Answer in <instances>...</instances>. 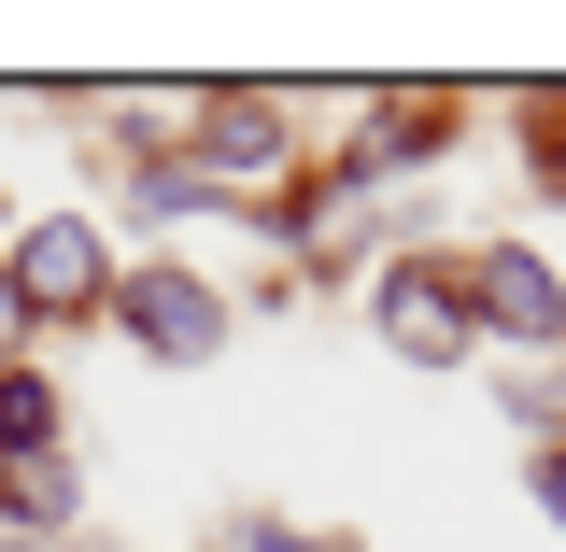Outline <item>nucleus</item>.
Returning a JSON list of instances; mask_svg holds the SVG:
<instances>
[{
	"label": "nucleus",
	"mask_w": 566,
	"mask_h": 552,
	"mask_svg": "<svg viewBox=\"0 0 566 552\" xmlns=\"http://www.w3.org/2000/svg\"><path fill=\"white\" fill-rule=\"evenodd\" d=\"M368 341L397 354V368H468V354H482L468 256H424V241H397V256L368 270Z\"/></svg>",
	"instance_id": "nucleus-3"
},
{
	"label": "nucleus",
	"mask_w": 566,
	"mask_h": 552,
	"mask_svg": "<svg viewBox=\"0 0 566 552\" xmlns=\"http://www.w3.org/2000/svg\"><path fill=\"white\" fill-rule=\"evenodd\" d=\"M0 283H14V312H29L43 341H71V326H99V312H114L128 256H114V227H99V212H14V227H0Z\"/></svg>",
	"instance_id": "nucleus-2"
},
{
	"label": "nucleus",
	"mask_w": 566,
	"mask_h": 552,
	"mask_svg": "<svg viewBox=\"0 0 566 552\" xmlns=\"http://www.w3.org/2000/svg\"><path fill=\"white\" fill-rule=\"evenodd\" d=\"M468 298H482V341L566 354V270L538 256V241H482V256H468Z\"/></svg>",
	"instance_id": "nucleus-5"
},
{
	"label": "nucleus",
	"mask_w": 566,
	"mask_h": 552,
	"mask_svg": "<svg viewBox=\"0 0 566 552\" xmlns=\"http://www.w3.org/2000/svg\"><path fill=\"white\" fill-rule=\"evenodd\" d=\"M453 142H468V100H453V85H424V100H382V114H354V170H368V185H397V170H424V156H453Z\"/></svg>",
	"instance_id": "nucleus-6"
},
{
	"label": "nucleus",
	"mask_w": 566,
	"mask_h": 552,
	"mask_svg": "<svg viewBox=\"0 0 566 552\" xmlns=\"http://www.w3.org/2000/svg\"><path fill=\"white\" fill-rule=\"evenodd\" d=\"M170 156H185V170H199L212 199H283V185H297V170H312V114H297V100H283V85H199V100H185V142H170Z\"/></svg>",
	"instance_id": "nucleus-1"
},
{
	"label": "nucleus",
	"mask_w": 566,
	"mask_h": 552,
	"mask_svg": "<svg viewBox=\"0 0 566 552\" xmlns=\"http://www.w3.org/2000/svg\"><path fill=\"white\" fill-rule=\"evenodd\" d=\"M128 212L156 227V241H170V227H241V199H212L185 156H142V170H128Z\"/></svg>",
	"instance_id": "nucleus-9"
},
{
	"label": "nucleus",
	"mask_w": 566,
	"mask_h": 552,
	"mask_svg": "<svg viewBox=\"0 0 566 552\" xmlns=\"http://www.w3.org/2000/svg\"><path fill=\"white\" fill-rule=\"evenodd\" d=\"M71 524H85V468L71 454L0 468V552H71Z\"/></svg>",
	"instance_id": "nucleus-7"
},
{
	"label": "nucleus",
	"mask_w": 566,
	"mask_h": 552,
	"mask_svg": "<svg viewBox=\"0 0 566 552\" xmlns=\"http://www.w3.org/2000/svg\"><path fill=\"white\" fill-rule=\"evenodd\" d=\"M524 510L566 539V439H538V454H524Z\"/></svg>",
	"instance_id": "nucleus-10"
},
{
	"label": "nucleus",
	"mask_w": 566,
	"mask_h": 552,
	"mask_svg": "<svg viewBox=\"0 0 566 552\" xmlns=\"http://www.w3.org/2000/svg\"><path fill=\"white\" fill-rule=\"evenodd\" d=\"M114 341L142 354V368H212V354L241 341V298L212 270H185V256H142L128 283H114V312H99Z\"/></svg>",
	"instance_id": "nucleus-4"
},
{
	"label": "nucleus",
	"mask_w": 566,
	"mask_h": 552,
	"mask_svg": "<svg viewBox=\"0 0 566 552\" xmlns=\"http://www.w3.org/2000/svg\"><path fill=\"white\" fill-rule=\"evenodd\" d=\"M227 552H354V539H326V524H270V510H255V524H241Z\"/></svg>",
	"instance_id": "nucleus-11"
},
{
	"label": "nucleus",
	"mask_w": 566,
	"mask_h": 552,
	"mask_svg": "<svg viewBox=\"0 0 566 552\" xmlns=\"http://www.w3.org/2000/svg\"><path fill=\"white\" fill-rule=\"evenodd\" d=\"M29 354H43V326H29V312H14V283H0V368H29Z\"/></svg>",
	"instance_id": "nucleus-12"
},
{
	"label": "nucleus",
	"mask_w": 566,
	"mask_h": 552,
	"mask_svg": "<svg viewBox=\"0 0 566 552\" xmlns=\"http://www.w3.org/2000/svg\"><path fill=\"white\" fill-rule=\"evenodd\" d=\"M29 454H71V383H57V354L0 368V468H29Z\"/></svg>",
	"instance_id": "nucleus-8"
}]
</instances>
